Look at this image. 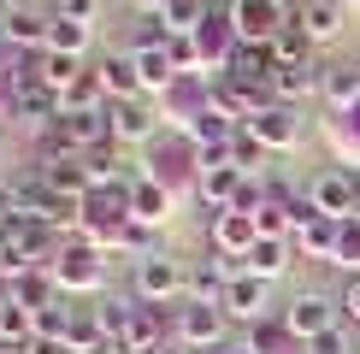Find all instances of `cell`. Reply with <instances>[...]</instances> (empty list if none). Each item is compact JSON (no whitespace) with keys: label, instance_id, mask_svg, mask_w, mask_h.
<instances>
[{"label":"cell","instance_id":"17","mask_svg":"<svg viewBox=\"0 0 360 354\" xmlns=\"http://www.w3.org/2000/svg\"><path fill=\"white\" fill-rule=\"evenodd\" d=\"M41 177H48L53 195L65 201H89V189H95V171H89V159H36Z\"/></svg>","mask_w":360,"mask_h":354},{"label":"cell","instance_id":"24","mask_svg":"<svg viewBox=\"0 0 360 354\" xmlns=\"http://www.w3.org/2000/svg\"><path fill=\"white\" fill-rule=\"evenodd\" d=\"M112 336H107V324H101V313L95 307H77L71 313V324H65V354H101Z\"/></svg>","mask_w":360,"mask_h":354},{"label":"cell","instance_id":"5","mask_svg":"<svg viewBox=\"0 0 360 354\" xmlns=\"http://www.w3.org/2000/svg\"><path fill=\"white\" fill-rule=\"evenodd\" d=\"M224 331H231V313H224L219 301H184V307H177V343H184V348L213 354V348L231 343Z\"/></svg>","mask_w":360,"mask_h":354},{"label":"cell","instance_id":"19","mask_svg":"<svg viewBox=\"0 0 360 354\" xmlns=\"http://www.w3.org/2000/svg\"><path fill=\"white\" fill-rule=\"evenodd\" d=\"M95 77H101V88H107V100H136L142 95V77H136V53H107L95 65Z\"/></svg>","mask_w":360,"mask_h":354},{"label":"cell","instance_id":"35","mask_svg":"<svg viewBox=\"0 0 360 354\" xmlns=\"http://www.w3.org/2000/svg\"><path fill=\"white\" fill-rule=\"evenodd\" d=\"M307 354H349V336H342V324H337V331H325V336H313Z\"/></svg>","mask_w":360,"mask_h":354},{"label":"cell","instance_id":"38","mask_svg":"<svg viewBox=\"0 0 360 354\" xmlns=\"http://www.w3.org/2000/svg\"><path fill=\"white\" fill-rule=\"evenodd\" d=\"M154 354H195V348H184V343H177V336H172V343H160Z\"/></svg>","mask_w":360,"mask_h":354},{"label":"cell","instance_id":"31","mask_svg":"<svg viewBox=\"0 0 360 354\" xmlns=\"http://www.w3.org/2000/svg\"><path fill=\"white\" fill-rule=\"evenodd\" d=\"M77 71H83V59H71V53H41V83H48L53 95L77 77Z\"/></svg>","mask_w":360,"mask_h":354},{"label":"cell","instance_id":"33","mask_svg":"<svg viewBox=\"0 0 360 354\" xmlns=\"http://www.w3.org/2000/svg\"><path fill=\"white\" fill-rule=\"evenodd\" d=\"M337 266H349V277L360 272V218H342V242H337Z\"/></svg>","mask_w":360,"mask_h":354},{"label":"cell","instance_id":"10","mask_svg":"<svg viewBox=\"0 0 360 354\" xmlns=\"http://www.w3.org/2000/svg\"><path fill=\"white\" fill-rule=\"evenodd\" d=\"M207 242H213V254L224 260H243L254 242H260V230H254V213H236V206H224V213L207 218Z\"/></svg>","mask_w":360,"mask_h":354},{"label":"cell","instance_id":"44","mask_svg":"<svg viewBox=\"0 0 360 354\" xmlns=\"http://www.w3.org/2000/svg\"><path fill=\"white\" fill-rule=\"evenodd\" d=\"M18 354H30V348H18Z\"/></svg>","mask_w":360,"mask_h":354},{"label":"cell","instance_id":"37","mask_svg":"<svg viewBox=\"0 0 360 354\" xmlns=\"http://www.w3.org/2000/svg\"><path fill=\"white\" fill-rule=\"evenodd\" d=\"M0 124H12V88H0Z\"/></svg>","mask_w":360,"mask_h":354},{"label":"cell","instance_id":"41","mask_svg":"<svg viewBox=\"0 0 360 354\" xmlns=\"http://www.w3.org/2000/svg\"><path fill=\"white\" fill-rule=\"evenodd\" d=\"M136 6H142V12H160V6H166V0H136Z\"/></svg>","mask_w":360,"mask_h":354},{"label":"cell","instance_id":"23","mask_svg":"<svg viewBox=\"0 0 360 354\" xmlns=\"http://www.w3.org/2000/svg\"><path fill=\"white\" fill-rule=\"evenodd\" d=\"M290 242H295V254H307V260H331L337 266V242H342V218H313V225L307 230H295L290 236Z\"/></svg>","mask_w":360,"mask_h":354},{"label":"cell","instance_id":"28","mask_svg":"<svg viewBox=\"0 0 360 354\" xmlns=\"http://www.w3.org/2000/svg\"><path fill=\"white\" fill-rule=\"evenodd\" d=\"M243 343H248L254 354H283V348H295V336H290V324H283V313H266V319L248 324Z\"/></svg>","mask_w":360,"mask_h":354},{"label":"cell","instance_id":"43","mask_svg":"<svg viewBox=\"0 0 360 354\" xmlns=\"http://www.w3.org/2000/svg\"><path fill=\"white\" fill-rule=\"evenodd\" d=\"M337 6H354V0H337Z\"/></svg>","mask_w":360,"mask_h":354},{"label":"cell","instance_id":"46","mask_svg":"<svg viewBox=\"0 0 360 354\" xmlns=\"http://www.w3.org/2000/svg\"><path fill=\"white\" fill-rule=\"evenodd\" d=\"M207 6H213V0H207Z\"/></svg>","mask_w":360,"mask_h":354},{"label":"cell","instance_id":"34","mask_svg":"<svg viewBox=\"0 0 360 354\" xmlns=\"http://www.w3.org/2000/svg\"><path fill=\"white\" fill-rule=\"evenodd\" d=\"M337 307H342V319H349V324H360V272L349 277V284H342V295H337Z\"/></svg>","mask_w":360,"mask_h":354},{"label":"cell","instance_id":"42","mask_svg":"<svg viewBox=\"0 0 360 354\" xmlns=\"http://www.w3.org/2000/svg\"><path fill=\"white\" fill-rule=\"evenodd\" d=\"M283 354H307V343H295V348H283Z\"/></svg>","mask_w":360,"mask_h":354},{"label":"cell","instance_id":"1","mask_svg":"<svg viewBox=\"0 0 360 354\" xmlns=\"http://www.w3.org/2000/svg\"><path fill=\"white\" fill-rule=\"evenodd\" d=\"M148 177L166 183L172 195H177V189L195 195V183H201V148H195L184 130H160V136L148 142Z\"/></svg>","mask_w":360,"mask_h":354},{"label":"cell","instance_id":"4","mask_svg":"<svg viewBox=\"0 0 360 354\" xmlns=\"http://www.w3.org/2000/svg\"><path fill=\"white\" fill-rule=\"evenodd\" d=\"M231 24H236V41H272L295 24V0H231Z\"/></svg>","mask_w":360,"mask_h":354},{"label":"cell","instance_id":"7","mask_svg":"<svg viewBox=\"0 0 360 354\" xmlns=\"http://www.w3.org/2000/svg\"><path fill=\"white\" fill-rule=\"evenodd\" d=\"M107 124L118 142H154L160 130H166V112H160L154 95H136V100H107Z\"/></svg>","mask_w":360,"mask_h":354},{"label":"cell","instance_id":"39","mask_svg":"<svg viewBox=\"0 0 360 354\" xmlns=\"http://www.w3.org/2000/svg\"><path fill=\"white\" fill-rule=\"evenodd\" d=\"M12 12H18V6H12V0H0V36H6V24H12Z\"/></svg>","mask_w":360,"mask_h":354},{"label":"cell","instance_id":"9","mask_svg":"<svg viewBox=\"0 0 360 354\" xmlns=\"http://www.w3.org/2000/svg\"><path fill=\"white\" fill-rule=\"evenodd\" d=\"M219 77H231V83H243V88H272V77H278V53L266 48V41H236V53L224 59Z\"/></svg>","mask_w":360,"mask_h":354},{"label":"cell","instance_id":"15","mask_svg":"<svg viewBox=\"0 0 360 354\" xmlns=\"http://www.w3.org/2000/svg\"><path fill=\"white\" fill-rule=\"evenodd\" d=\"M53 118H59V95H53V88L41 83V77H36V83H24L18 95H12V124H30V130H48Z\"/></svg>","mask_w":360,"mask_h":354},{"label":"cell","instance_id":"32","mask_svg":"<svg viewBox=\"0 0 360 354\" xmlns=\"http://www.w3.org/2000/svg\"><path fill=\"white\" fill-rule=\"evenodd\" d=\"M101 6H107V0H53V18H71V24H89V29H95Z\"/></svg>","mask_w":360,"mask_h":354},{"label":"cell","instance_id":"13","mask_svg":"<svg viewBox=\"0 0 360 354\" xmlns=\"http://www.w3.org/2000/svg\"><path fill=\"white\" fill-rule=\"evenodd\" d=\"M266 289H272V284H266V277H254V272H236L219 307H224V313H231V319L254 324V319H266V313H272V307H266Z\"/></svg>","mask_w":360,"mask_h":354},{"label":"cell","instance_id":"30","mask_svg":"<svg viewBox=\"0 0 360 354\" xmlns=\"http://www.w3.org/2000/svg\"><path fill=\"white\" fill-rule=\"evenodd\" d=\"M231 166H243L248 177H254V171H260V166H266V142H260V136H254V130H248V124H243V130H236V136H231Z\"/></svg>","mask_w":360,"mask_h":354},{"label":"cell","instance_id":"29","mask_svg":"<svg viewBox=\"0 0 360 354\" xmlns=\"http://www.w3.org/2000/svg\"><path fill=\"white\" fill-rule=\"evenodd\" d=\"M89 41H95V29H89V24H71V18H53V24H48V53H71V59H83V53H89Z\"/></svg>","mask_w":360,"mask_h":354},{"label":"cell","instance_id":"20","mask_svg":"<svg viewBox=\"0 0 360 354\" xmlns=\"http://www.w3.org/2000/svg\"><path fill=\"white\" fill-rule=\"evenodd\" d=\"M231 260L224 254H201L189 266V301H224V289H231Z\"/></svg>","mask_w":360,"mask_h":354},{"label":"cell","instance_id":"16","mask_svg":"<svg viewBox=\"0 0 360 354\" xmlns=\"http://www.w3.org/2000/svg\"><path fill=\"white\" fill-rule=\"evenodd\" d=\"M295 24H302V36L313 48H325V41L342 36V6L337 0H295Z\"/></svg>","mask_w":360,"mask_h":354},{"label":"cell","instance_id":"22","mask_svg":"<svg viewBox=\"0 0 360 354\" xmlns=\"http://www.w3.org/2000/svg\"><path fill=\"white\" fill-rule=\"evenodd\" d=\"M130 218H142V225H166V218H172V189L154 183L148 171H136V183H130Z\"/></svg>","mask_w":360,"mask_h":354},{"label":"cell","instance_id":"14","mask_svg":"<svg viewBox=\"0 0 360 354\" xmlns=\"http://www.w3.org/2000/svg\"><path fill=\"white\" fill-rule=\"evenodd\" d=\"M243 183H248V171H243V166H231V159H224V166H201L195 201H201V206H213V213H224V206L243 195Z\"/></svg>","mask_w":360,"mask_h":354},{"label":"cell","instance_id":"3","mask_svg":"<svg viewBox=\"0 0 360 354\" xmlns=\"http://www.w3.org/2000/svg\"><path fill=\"white\" fill-rule=\"evenodd\" d=\"M48 272H53V284L65 289L71 301H77V295H95L101 284H107V260H101V248L89 242V236H71V242L53 254Z\"/></svg>","mask_w":360,"mask_h":354},{"label":"cell","instance_id":"12","mask_svg":"<svg viewBox=\"0 0 360 354\" xmlns=\"http://www.w3.org/2000/svg\"><path fill=\"white\" fill-rule=\"evenodd\" d=\"M272 95L290 100V107H302L307 95H325V65H319V53H302V59H290V65H278Z\"/></svg>","mask_w":360,"mask_h":354},{"label":"cell","instance_id":"8","mask_svg":"<svg viewBox=\"0 0 360 354\" xmlns=\"http://www.w3.org/2000/svg\"><path fill=\"white\" fill-rule=\"evenodd\" d=\"M283 324H290L295 343H313V336L337 331V301H331V295H319V289H307V295H295V301L283 307Z\"/></svg>","mask_w":360,"mask_h":354},{"label":"cell","instance_id":"40","mask_svg":"<svg viewBox=\"0 0 360 354\" xmlns=\"http://www.w3.org/2000/svg\"><path fill=\"white\" fill-rule=\"evenodd\" d=\"M213 354H254L248 343H224V348H213Z\"/></svg>","mask_w":360,"mask_h":354},{"label":"cell","instance_id":"11","mask_svg":"<svg viewBox=\"0 0 360 354\" xmlns=\"http://www.w3.org/2000/svg\"><path fill=\"white\" fill-rule=\"evenodd\" d=\"M248 130L266 142V154H278V148H295L302 142V107H290V100H272V107H260L248 118Z\"/></svg>","mask_w":360,"mask_h":354},{"label":"cell","instance_id":"36","mask_svg":"<svg viewBox=\"0 0 360 354\" xmlns=\"http://www.w3.org/2000/svg\"><path fill=\"white\" fill-rule=\"evenodd\" d=\"M18 59H24V53H18V48H12V41H6V36H0V83H6V77H12V71H18Z\"/></svg>","mask_w":360,"mask_h":354},{"label":"cell","instance_id":"18","mask_svg":"<svg viewBox=\"0 0 360 354\" xmlns=\"http://www.w3.org/2000/svg\"><path fill=\"white\" fill-rule=\"evenodd\" d=\"M290 260H295V242H290V236H260V242L243 254V272H254V277L272 284V277L290 272Z\"/></svg>","mask_w":360,"mask_h":354},{"label":"cell","instance_id":"45","mask_svg":"<svg viewBox=\"0 0 360 354\" xmlns=\"http://www.w3.org/2000/svg\"><path fill=\"white\" fill-rule=\"evenodd\" d=\"M0 183H6V177H0Z\"/></svg>","mask_w":360,"mask_h":354},{"label":"cell","instance_id":"21","mask_svg":"<svg viewBox=\"0 0 360 354\" xmlns=\"http://www.w3.org/2000/svg\"><path fill=\"white\" fill-rule=\"evenodd\" d=\"M48 24H53V12H36V6H18L12 12V24H6V41L18 53H48Z\"/></svg>","mask_w":360,"mask_h":354},{"label":"cell","instance_id":"26","mask_svg":"<svg viewBox=\"0 0 360 354\" xmlns=\"http://www.w3.org/2000/svg\"><path fill=\"white\" fill-rule=\"evenodd\" d=\"M325 100L337 112L360 107V59H342V65H325Z\"/></svg>","mask_w":360,"mask_h":354},{"label":"cell","instance_id":"6","mask_svg":"<svg viewBox=\"0 0 360 354\" xmlns=\"http://www.w3.org/2000/svg\"><path fill=\"white\" fill-rule=\"evenodd\" d=\"M307 201L319 206L325 218H360V171H349V166H325V171H313Z\"/></svg>","mask_w":360,"mask_h":354},{"label":"cell","instance_id":"2","mask_svg":"<svg viewBox=\"0 0 360 354\" xmlns=\"http://www.w3.org/2000/svg\"><path fill=\"white\" fill-rule=\"evenodd\" d=\"M130 289H136V301L148 307H177L189 295V266L177 260V254H142L136 266H130Z\"/></svg>","mask_w":360,"mask_h":354},{"label":"cell","instance_id":"25","mask_svg":"<svg viewBox=\"0 0 360 354\" xmlns=\"http://www.w3.org/2000/svg\"><path fill=\"white\" fill-rule=\"evenodd\" d=\"M12 301H18V307H30V313H41V307L65 301V289L53 284V272H48V266H36V272H24L18 284H12Z\"/></svg>","mask_w":360,"mask_h":354},{"label":"cell","instance_id":"27","mask_svg":"<svg viewBox=\"0 0 360 354\" xmlns=\"http://www.w3.org/2000/svg\"><path fill=\"white\" fill-rule=\"evenodd\" d=\"M30 343H36V313L18 307V301H0V348L18 354V348H30Z\"/></svg>","mask_w":360,"mask_h":354}]
</instances>
